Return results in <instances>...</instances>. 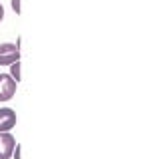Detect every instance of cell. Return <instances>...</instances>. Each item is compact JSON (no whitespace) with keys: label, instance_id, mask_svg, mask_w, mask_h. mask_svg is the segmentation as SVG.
I'll return each mask as SVG.
<instances>
[{"label":"cell","instance_id":"obj_3","mask_svg":"<svg viewBox=\"0 0 159 159\" xmlns=\"http://www.w3.org/2000/svg\"><path fill=\"white\" fill-rule=\"evenodd\" d=\"M16 111L12 107H0V133L4 131H12L16 127Z\"/></svg>","mask_w":159,"mask_h":159},{"label":"cell","instance_id":"obj_6","mask_svg":"<svg viewBox=\"0 0 159 159\" xmlns=\"http://www.w3.org/2000/svg\"><path fill=\"white\" fill-rule=\"evenodd\" d=\"M10 4H12V10L16 14H20V0H10Z\"/></svg>","mask_w":159,"mask_h":159},{"label":"cell","instance_id":"obj_4","mask_svg":"<svg viewBox=\"0 0 159 159\" xmlns=\"http://www.w3.org/2000/svg\"><path fill=\"white\" fill-rule=\"evenodd\" d=\"M16 147V139L10 131L0 133V159H10Z\"/></svg>","mask_w":159,"mask_h":159},{"label":"cell","instance_id":"obj_2","mask_svg":"<svg viewBox=\"0 0 159 159\" xmlns=\"http://www.w3.org/2000/svg\"><path fill=\"white\" fill-rule=\"evenodd\" d=\"M18 60H20V48L16 44H10V42L0 44V66H10Z\"/></svg>","mask_w":159,"mask_h":159},{"label":"cell","instance_id":"obj_1","mask_svg":"<svg viewBox=\"0 0 159 159\" xmlns=\"http://www.w3.org/2000/svg\"><path fill=\"white\" fill-rule=\"evenodd\" d=\"M18 82L10 74H0V102H8L16 96Z\"/></svg>","mask_w":159,"mask_h":159},{"label":"cell","instance_id":"obj_8","mask_svg":"<svg viewBox=\"0 0 159 159\" xmlns=\"http://www.w3.org/2000/svg\"><path fill=\"white\" fill-rule=\"evenodd\" d=\"M2 20H4V6L0 4V22H2Z\"/></svg>","mask_w":159,"mask_h":159},{"label":"cell","instance_id":"obj_5","mask_svg":"<svg viewBox=\"0 0 159 159\" xmlns=\"http://www.w3.org/2000/svg\"><path fill=\"white\" fill-rule=\"evenodd\" d=\"M10 76L16 80V82L22 80V64H20V60H18V62H14V64H10Z\"/></svg>","mask_w":159,"mask_h":159},{"label":"cell","instance_id":"obj_7","mask_svg":"<svg viewBox=\"0 0 159 159\" xmlns=\"http://www.w3.org/2000/svg\"><path fill=\"white\" fill-rule=\"evenodd\" d=\"M20 149H22V145H20V143H16V147H14V153H12L14 159H20Z\"/></svg>","mask_w":159,"mask_h":159}]
</instances>
